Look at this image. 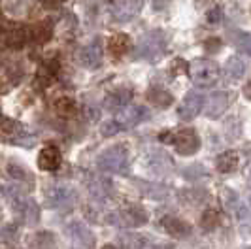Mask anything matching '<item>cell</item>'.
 Listing matches in <instances>:
<instances>
[{
  "label": "cell",
  "mask_w": 251,
  "mask_h": 249,
  "mask_svg": "<svg viewBox=\"0 0 251 249\" xmlns=\"http://www.w3.org/2000/svg\"><path fill=\"white\" fill-rule=\"evenodd\" d=\"M248 249H251V248H248Z\"/></svg>",
  "instance_id": "cell-44"
},
{
  "label": "cell",
  "mask_w": 251,
  "mask_h": 249,
  "mask_svg": "<svg viewBox=\"0 0 251 249\" xmlns=\"http://www.w3.org/2000/svg\"><path fill=\"white\" fill-rule=\"evenodd\" d=\"M8 172H10V175H12L13 179L28 183V187H32V174H30L28 170H25L21 164H10V166H8Z\"/></svg>",
  "instance_id": "cell-25"
},
{
  "label": "cell",
  "mask_w": 251,
  "mask_h": 249,
  "mask_svg": "<svg viewBox=\"0 0 251 249\" xmlns=\"http://www.w3.org/2000/svg\"><path fill=\"white\" fill-rule=\"evenodd\" d=\"M34 248L36 249H55V236L51 232H38L34 236Z\"/></svg>",
  "instance_id": "cell-27"
},
{
  "label": "cell",
  "mask_w": 251,
  "mask_h": 249,
  "mask_svg": "<svg viewBox=\"0 0 251 249\" xmlns=\"http://www.w3.org/2000/svg\"><path fill=\"white\" fill-rule=\"evenodd\" d=\"M202 226L206 228V230H212V228H215L217 224H219V213L215 212V210H206L204 212V215H202Z\"/></svg>",
  "instance_id": "cell-31"
},
{
  "label": "cell",
  "mask_w": 251,
  "mask_h": 249,
  "mask_svg": "<svg viewBox=\"0 0 251 249\" xmlns=\"http://www.w3.org/2000/svg\"><path fill=\"white\" fill-rule=\"evenodd\" d=\"M142 6H144V0H123L112 10L113 19L119 23H126L132 17H136V13L142 10Z\"/></svg>",
  "instance_id": "cell-11"
},
{
  "label": "cell",
  "mask_w": 251,
  "mask_h": 249,
  "mask_svg": "<svg viewBox=\"0 0 251 249\" xmlns=\"http://www.w3.org/2000/svg\"><path fill=\"white\" fill-rule=\"evenodd\" d=\"M189 68V64L185 59H181V57H177L174 61L170 62V74L172 75H179V74H185Z\"/></svg>",
  "instance_id": "cell-33"
},
{
  "label": "cell",
  "mask_w": 251,
  "mask_h": 249,
  "mask_svg": "<svg viewBox=\"0 0 251 249\" xmlns=\"http://www.w3.org/2000/svg\"><path fill=\"white\" fill-rule=\"evenodd\" d=\"M55 110L59 115H64V117H68V115H72L75 112V102L72 99H59L55 102Z\"/></svg>",
  "instance_id": "cell-28"
},
{
  "label": "cell",
  "mask_w": 251,
  "mask_h": 249,
  "mask_svg": "<svg viewBox=\"0 0 251 249\" xmlns=\"http://www.w3.org/2000/svg\"><path fill=\"white\" fill-rule=\"evenodd\" d=\"M87 189L91 197L95 200H106L112 195V181L106 177H91L87 183Z\"/></svg>",
  "instance_id": "cell-16"
},
{
  "label": "cell",
  "mask_w": 251,
  "mask_h": 249,
  "mask_svg": "<svg viewBox=\"0 0 251 249\" xmlns=\"http://www.w3.org/2000/svg\"><path fill=\"white\" fill-rule=\"evenodd\" d=\"M21 213H23V217H25V221L28 224H36L38 206L32 200H23V204H21Z\"/></svg>",
  "instance_id": "cell-26"
},
{
  "label": "cell",
  "mask_w": 251,
  "mask_h": 249,
  "mask_svg": "<svg viewBox=\"0 0 251 249\" xmlns=\"http://www.w3.org/2000/svg\"><path fill=\"white\" fill-rule=\"evenodd\" d=\"M64 0H44V4L48 6V8H57L59 4H63Z\"/></svg>",
  "instance_id": "cell-39"
},
{
  "label": "cell",
  "mask_w": 251,
  "mask_h": 249,
  "mask_svg": "<svg viewBox=\"0 0 251 249\" xmlns=\"http://www.w3.org/2000/svg\"><path fill=\"white\" fill-rule=\"evenodd\" d=\"M244 95H246V99H250L251 100V81L244 87Z\"/></svg>",
  "instance_id": "cell-40"
},
{
  "label": "cell",
  "mask_w": 251,
  "mask_h": 249,
  "mask_svg": "<svg viewBox=\"0 0 251 249\" xmlns=\"http://www.w3.org/2000/svg\"><path fill=\"white\" fill-rule=\"evenodd\" d=\"M130 46H132V42H130V38L126 36V34H115L108 42V50H110V53H112L113 57L125 55L126 51L130 50Z\"/></svg>",
  "instance_id": "cell-20"
},
{
  "label": "cell",
  "mask_w": 251,
  "mask_h": 249,
  "mask_svg": "<svg viewBox=\"0 0 251 249\" xmlns=\"http://www.w3.org/2000/svg\"><path fill=\"white\" fill-rule=\"evenodd\" d=\"M221 202H223V208H225L226 212H232L236 213L244 206L242 202H240L238 195L232 191V189H228V187H223L221 189Z\"/></svg>",
  "instance_id": "cell-22"
},
{
  "label": "cell",
  "mask_w": 251,
  "mask_h": 249,
  "mask_svg": "<svg viewBox=\"0 0 251 249\" xmlns=\"http://www.w3.org/2000/svg\"><path fill=\"white\" fill-rule=\"evenodd\" d=\"M77 59H79V64L81 66H85V68H97L102 61V44L100 40L97 38V40H93L91 44H87L83 50L79 51V55H77Z\"/></svg>",
  "instance_id": "cell-9"
},
{
  "label": "cell",
  "mask_w": 251,
  "mask_h": 249,
  "mask_svg": "<svg viewBox=\"0 0 251 249\" xmlns=\"http://www.w3.org/2000/svg\"><path fill=\"white\" fill-rule=\"evenodd\" d=\"M132 99V91L130 89H117L115 93H112L106 102H104V106L108 108V110H115V108H119V106H123V104H128Z\"/></svg>",
  "instance_id": "cell-21"
},
{
  "label": "cell",
  "mask_w": 251,
  "mask_h": 249,
  "mask_svg": "<svg viewBox=\"0 0 251 249\" xmlns=\"http://www.w3.org/2000/svg\"><path fill=\"white\" fill-rule=\"evenodd\" d=\"M197 170H199L201 174H204L202 166H197ZM195 175H197V172H193V168H189V170H185V177H187V179H191V181H193V177H195Z\"/></svg>",
  "instance_id": "cell-38"
},
{
  "label": "cell",
  "mask_w": 251,
  "mask_h": 249,
  "mask_svg": "<svg viewBox=\"0 0 251 249\" xmlns=\"http://www.w3.org/2000/svg\"><path fill=\"white\" fill-rule=\"evenodd\" d=\"M150 110L146 106H140V104H128L123 110H119L115 115V123L119 124L121 128H130V126H136L142 121L150 119Z\"/></svg>",
  "instance_id": "cell-4"
},
{
  "label": "cell",
  "mask_w": 251,
  "mask_h": 249,
  "mask_svg": "<svg viewBox=\"0 0 251 249\" xmlns=\"http://www.w3.org/2000/svg\"><path fill=\"white\" fill-rule=\"evenodd\" d=\"M66 236L70 238L77 248L91 249L93 244H95V238L91 234V230L79 221H72V223L66 224Z\"/></svg>",
  "instance_id": "cell-8"
},
{
  "label": "cell",
  "mask_w": 251,
  "mask_h": 249,
  "mask_svg": "<svg viewBox=\"0 0 251 249\" xmlns=\"http://www.w3.org/2000/svg\"><path fill=\"white\" fill-rule=\"evenodd\" d=\"M148 166L151 172H155L157 175H166L172 170V161L164 151H155L148 159Z\"/></svg>",
  "instance_id": "cell-17"
},
{
  "label": "cell",
  "mask_w": 251,
  "mask_h": 249,
  "mask_svg": "<svg viewBox=\"0 0 251 249\" xmlns=\"http://www.w3.org/2000/svg\"><path fill=\"white\" fill-rule=\"evenodd\" d=\"M53 34V28H51L50 23H42V25H38L32 28V38L36 40V42H48Z\"/></svg>",
  "instance_id": "cell-29"
},
{
  "label": "cell",
  "mask_w": 251,
  "mask_h": 249,
  "mask_svg": "<svg viewBox=\"0 0 251 249\" xmlns=\"http://www.w3.org/2000/svg\"><path fill=\"white\" fill-rule=\"evenodd\" d=\"M172 138H174V134H172L170 130H166V132H161V134H159V140L164 142V144H172Z\"/></svg>",
  "instance_id": "cell-37"
},
{
  "label": "cell",
  "mask_w": 251,
  "mask_h": 249,
  "mask_svg": "<svg viewBox=\"0 0 251 249\" xmlns=\"http://www.w3.org/2000/svg\"><path fill=\"white\" fill-rule=\"evenodd\" d=\"M246 72V62L238 59V57H230L225 64V74L230 77V79H240Z\"/></svg>",
  "instance_id": "cell-23"
},
{
  "label": "cell",
  "mask_w": 251,
  "mask_h": 249,
  "mask_svg": "<svg viewBox=\"0 0 251 249\" xmlns=\"http://www.w3.org/2000/svg\"><path fill=\"white\" fill-rule=\"evenodd\" d=\"M121 217H123V224L125 226H142V224L148 223V212L138 206V204H130V206H126L125 212L121 213Z\"/></svg>",
  "instance_id": "cell-13"
},
{
  "label": "cell",
  "mask_w": 251,
  "mask_h": 249,
  "mask_svg": "<svg viewBox=\"0 0 251 249\" xmlns=\"http://www.w3.org/2000/svg\"><path fill=\"white\" fill-rule=\"evenodd\" d=\"M164 50H166V36L163 30H150L148 34L140 38V42L132 51V57L155 62L164 53Z\"/></svg>",
  "instance_id": "cell-1"
},
{
  "label": "cell",
  "mask_w": 251,
  "mask_h": 249,
  "mask_svg": "<svg viewBox=\"0 0 251 249\" xmlns=\"http://www.w3.org/2000/svg\"><path fill=\"white\" fill-rule=\"evenodd\" d=\"M146 99L150 104L153 106H157V108H168L174 99H172V95L166 91V89H161V87H151L148 93H146Z\"/></svg>",
  "instance_id": "cell-19"
},
{
  "label": "cell",
  "mask_w": 251,
  "mask_h": 249,
  "mask_svg": "<svg viewBox=\"0 0 251 249\" xmlns=\"http://www.w3.org/2000/svg\"><path fill=\"white\" fill-rule=\"evenodd\" d=\"M102 249H117V248L112 246V244H106V246H102Z\"/></svg>",
  "instance_id": "cell-41"
},
{
  "label": "cell",
  "mask_w": 251,
  "mask_h": 249,
  "mask_svg": "<svg viewBox=\"0 0 251 249\" xmlns=\"http://www.w3.org/2000/svg\"><path fill=\"white\" fill-rule=\"evenodd\" d=\"M132 183L138 187L140 193H142L144 197L153 199V200H164L168 197V193H170L168 187L161 185V183H153V181H144V179H138V177H134Z\"/></svg>",
  "instance_id": "cell-12"
},
{
  "label": "cell",
  "mask_w": 251,
  "mask_h": 249,
  "mask_svg": "<svg viewBox=\"0 0 251 249\" xmlns=\"http://www.w3.org/2000/svg\"><path fill=\"white\" fill-rule=\"evenodd\" d=\"M161 224H163V228L170 234V236L174 238H183L187 236L189 232H191V224L185 223L183 219H177V217H172V215H166L161 219Z\"/></svg>",
  "instance_id": "cell-14"
},
{
  "label": "cell",
  "mask_w": 251,
  "mask_h": 249,
  "mask_svg": "<svg viewBox=\"0 0 251 249\" xmlns=\"http://www.w3.org/2000/svg\"><path fill=\"white\" fill-rule=\"evenodd\" d=\"M97 166L104 170V172H112V174H126L128 172V166H130V161H128V151L123 148V146H115V148H110L104 153L99 155L97 159Z\"/></svg>",
  "instance_id": "cell-2"
},
{
  "label": "cell",
  "mask_w": 251,
  "mask_h": 249,
  "mask_svg": "<svg viewBox=\"0 0 251 249\" xmlns=\"http://www.w3.org/2000/svg\"><path fill=\"white\" fill-rule=\"evenodd\" d=\"M48 195H50L51 206L61 212H68L70 208H74L75 200H77V193L70 185H53Z\"/></svg>",
  "instance_id": "cell-6"
},
{
  "label": "cell",
  "mask_w": 251,
  "mask_h": 249,
  "mask_svg": "<svg viewBox=\"0 0 251 249\" xmlns=\"http://www.w3.org/2000/svg\"><path fill=\"white\" fill-rule=\"evenodd\" d=\"M226 106H228V95L226 93H214L206 104V115L210 119H217L225 113Z\"/></svg>",
  "instance_id": "cell-15"
},
{
  "label": "cell",
  "mask_w": 251,
  "mask_h": 249,
  "mask_svg": "<svg viewBox=\"0 0 251 249\" xmlns=\"http://www.w3.org/2000/svg\"><path fill=\"white\" fill-rule=\"evenodd\" d=\"M238 153L236 151H225V153H221L219 157H217V161H215V168L221 172V174H230V172H234L236 168H238Z\"/></svg>",
  "instance_id": "cell-18"
},
{
  "label": "cell",
  "mask_w": 251,
  "mask_h": 249,
  "mask_svg": "<svg viewBox=\"0 0 251 249\" xmlns=\"http://www.w3.org/2000/svg\"><path fill=\"white\" fill-rule=\"evenodd\" d=\"M204 48H206L208 53H217V51L223 48V42L219 38H208L206 44H204Z\"/></svg>",
  "instance_id": "cell-35"
},
{
  "label": "cell",
  "mask_w": 251,
  "mask_h": 249,
  "mask_svg": "<svg viewBox=\"0 0 251 249\" xmlns=\"http://www.w3.org/2000/svg\"><path fill=\"white\" fill-rule=\"evenodd\" d=\"M221 17H223V13H221V8H214L212 12L208 13V21H210V23H217Z\"/></svg>",
  "instance_id": "cell-36"
},
{
  "label": "cell",
  "mask_w": 251,
  "mask_h": 249,
  "mask_svg": "<svg viewBox=\"0 0 251 249\" xmlns=\"http://www.w3.org/2000/svg\"><path fill=\"white\" fill-rule=\"evenodd\" d=\"M26 30L23 26H17V28H12L10 30V34H8V46L10 48H15V50H19V48H23L26 44Z\"/></svg>",
  "instance_id": "cell-24"
},
{
  "label": "cell",
  "mask_w": 251,
  "mask_h": 249,
  "mask_svg": "<svg viewBox=\"0 0 251 249\" xmlns=\"http://www.w3.org/2000/svg\"><path fill=\"white\" fill-rule=\"evenodd\" d=\"M191 77L201 87H212L219 79V66L214 61H197L189 68Z\"/></svg>",
  "instance_id": "cell-3"
},
{
  "label": "cell",
  "mask_w": 251,
  "mask_h": 249,
  "mask_svg": "<svg viewBox=\"0 0 251 249\" xmlns=\"http://www.w3.org/2000/svg\"><path fill=\"white\" fill-rule=\"evenodd\" d=\"M250 200H251V195H250Z\"/></svg>",
  "instance_id": "cell-43"
},
{
  "label": "cell",
  "mask_w": 251,
  "mask_h": 249,
  "mask_svg": "<svg viewBox=\"0 0 251 249\" xmlns=\"http://www.w3.org/2000/svg\"><path fill=\"white\" fill-rule=\"evenodd\" d=\"M121 244H123V249H144V240L138 234H123L121 238Z\"/></svg>",
  "instance_id": "cell-30"
},
{
  "label": "cell",
  "mask_w": 251,
  "mask_h": 249,
  "mask_svg": "<svg viewBox=\"0 0 251 249\" xmlns=\"http://www.w3.org/2000/svg\"><path fill=\"white\" fill-rule=\"evenodd\" d=\"M202 104H204V97H202L199 91H189L185 95V99L181 100L179 108H177V115L179 119L189 121L193 117H197L202 110Z\"/></svg>",
  "instance_id": "cell-7"
},
{
  "label": "cell",
  "mask_w": 251,
  "mask_h": 249,
  "mask_svg": "<svg viewBox=\"0 0 251 249\" xmlns=\"http://www.w3.org/2000/svg\"><path fill=\"white\" fill-rule=\"evenodd\" d=\"M236 46H238V50L244 53V55H248L251 57V34H246V32H242L236 36Z\"/></svg>",
  "instance_id": "cell-32"
},
{
  "label": "cell",
  "mask_w": 251,
  "mask_h": 249,
  "mask_svg": "<svg viewBox=\"0 0 251 249\" xmlns=\"http://www.w3.org/2000/svg\"><path fill=\"white\" fill-rule=\"evenodd\" d=\"M61 162H63V155L55 146H46L38 153V168L40 170L53 172V170H57L61 166Z\"/></svg>",
  "instance_id": "cell-10"
},
{
  "label": "cell",
  "mask_w": 251,
  "mask_h": 249,
  "mask_svg": "<svg viewBox=\"0 0 251 249\" xmlns=\"http://www.w3.org/2000/svg\"><path fill=\"white\" fill-rule=\"evenodd\" d=\"M121 130V126L115 123L113 119H110V121H106V123H102L100 126V132L102 136H113V134H117Z\"/></svg>",
  "instance_id": "cell-34"
},
{
  "label": "cell",
  "mask_w": 251,
  "mask_h": 249,
  "mask_svg": "<svg viewBox=\"0 0 251 249\" xmlns=\"http://www.w3.org/2000/svg\"><path fill=\"white\" fill-rule=\"evenodd\" d=\"M110 2H115V0H110Z\"/></svg>",
  "instance_id": "cell-42"
},
{
  "label": "cell",
  "mask_w": 251,
  "mask_h": 249,
  "mask_svg": "<svg viewBox=\"0 0 251 249\" xmlns=\"http://www.w3.org/2000/svg\"><path fill=\"white\" fill-rule=\"evenodd\" d=\"M172 144L176 146V151L179 155L187 157V155H195L199 151V148H201V138L197 134V130H193V128H181V130L174 132Z\"/></svg>",
  "instance_id": "cell-5"
}]
</instances>
